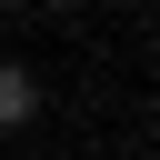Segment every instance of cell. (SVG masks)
<instances>
[{
  "label": "cell",
  "instance_id": "cell-1",
  "mask_svg": "<svg viewBox=\"0 0 160 160\" xmlns=\"http://www.w3.org/2000/svg\"><path fill=\"white\" fill-rule=\"evenodd\" d=\"M40 100H50V90H40V70H30V60H0V130H30V120H40Z\"/></svg>",
  "mask_w": 160,
  "mask_h": 160
},
{
  "label": "cell",
  "instance_id": "cell-2",
  "mask_svg": "<svg viewBox=\"0 0 160 160\" xmlns=\"http://www.w3.org/2000/svg\"><path fill=\"white\" fill-rule=\"evenodd\" d=\"M40 20H80V0H40Z\"/></svg>",
  "mask_w": 160,
  "mask_h": 160
},
{
  "label": "cell",
  "instance_id": "cell-3",
  "mask_svg": "<svg viewBox=\"0 0 160 160\" xmlns=\"http://www.w3.org/2000/svg\"><path fill=\"white\" fill-rule=\"evenodd\" d=\"M120 160H160V150H120Z\"/></svg>",
  "mask_w": 160,
  "mask_h": 160
},
{
  "label": "cell",
  "instance_id": "cell-4",
  "mask_svg": "<svg viewBox=\"0 0 160 160\" xmlns=\"http://www.w3.org/2000/svg\"><path fill=\"white\" fill-rule=\"evenodd\" d=\"M150 80H160V60H150Z\"/></svg>",
  "mask_w": 160,
  "mask_h": 160
}]
</instances>
